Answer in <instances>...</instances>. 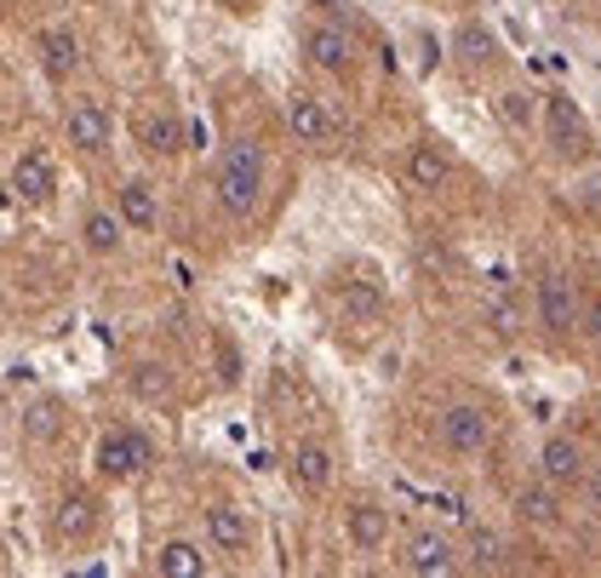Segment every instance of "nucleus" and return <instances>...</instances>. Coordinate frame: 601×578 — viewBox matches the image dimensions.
I'll use <instances>...</instances> for the list:
<instances>
[{
	"label": "nucleus",
	"instance_id": "nucleus-23",
	"mask_svg": "<svg viewBox=\"0 0 601 578\" xmlns=\"http://www.w3.org/2000/svg\"><path fill=\"white\" fill-rule=\"evenodd\" d=\"M58 430H63V407H58V401H35V407L23 413V436H30V441H58Z\"/></svg>",
	"mask_w": 601,
	"mask_h": 578
},
{
	"label": "nucleus",
	"instance_id": "nucleus-18",
	"mask_svg": "<svg viewBox=\"0 0 601 578\" xmlns=\"http://www.w3.org/2000/svg\"><path fill=\"white\" fill-rule=\"evenodd\" d=\"M155 573H161V578H207L212 562L200 556V544H189V539H166V544L155 550Z\"/></svg>",
	"mask_w": 601,
	"mask_h": 578
},
{
	"label": "nucleus",
	"instance_id": "nucleus-26",
	"mask_svg": "<svg viewBox=\"0 0 601 578\" xmlns=\"http://www.w3.org/2000/svg\"><path fill=\"white\" fill-rule=\"evenodd\" d=\"M498 120H505V127H528L533 120V92H521V86L498 92Z\"/></svg>",
	"mask_w": 601,
	"mask_h": 578
},
{
	"label": "nucleus",
	"instance_id": "nucleus-11",
	"mask_svg": "<svg viewBox=\"0 0 601 578\" xmlns=\"http://www.w3.org/2000/svg\"><path fill=\"white\" fill-rule=\"evenodd\" d=\"M287 475H292V487L304 493V498H327V493H333V475H338V464H333V452L321 447V441H298V447H292V464H287Z\"/></svg>",
	"mask_w": 601,
	"mask_h": 578
},
{
	"label": "nucleus",
	"instance_id": "nucleus-15",
	"mask_svg": "<svg viewBox=\"0 0 601 578\" xmlns=\"http://www.w3.org/2000/svg\"><path fill=\"white\" fill-rule=\"evenodd\" d=\"M138 143L149 149V155H178L184 149V120L172 109H143L138 115Z\"/></svg>",
	"mask_w": 601,
	"mask_h": 578
},
{
	"label": "nucleus",
	"instance_id": "nucleus-10",
	"mask_svg": "<svg viewBox=\"0 0 601 578\" xmlns=\"http://www.w3.org/2000/svg\"><path fill=\"white\" fill-rule=\"evenodd\" d=\"M287 127H292L298 143H310V149H327L338 138V120H333V109L321 104L315 92H292L287 97Z\"/></svg>",
	"mask_w": 601,
	"mask_h": 578
},
{
	"label": "nucleus",
	"instance_id": "nucleus-6",
	"mask_svg": "<svg viewBox=\"0 0 601 578\" xmlns=\"http://www.w3.org/2000/svg\"><path fill=\"white\" fill-rule=\"evenodd\" d=\"M401 567H407L413 578H453V573L464 567V556H459V544L447 539V533H436V527H418V533L401 544Z\"/></svg>",
	"mask_w": 601,
	"mask_h": 578
},
{
	"label": "nucleus",
	"instance_id": "nucleus-13",
	"mask_svg": "<svg viewBox=\"0 0 601 578\" xmlns=\"http://www.w3.org/2000/svg\"><path fill=\"white\" fill-rule=\"evenodd\" d=\"M344 533H349V544L356 550H384V539H390V510L379 505V498H356V505L344 510Z\"/></svg>",
	"mask_w": 601,
	"mask_h": 578
},
{
	"label": "nucleus",
	"instance_id": "nucleus-21",
	"mask_svg": "<svg viewBox=\"0 0 601 578\" xmlns=\"http://www.w3.org/2000/svg\"><path fill=\"white\" fill-rule=\"evenodd\" d=\"M12 189L23 195V200H53V161L41 155V149H30V155H23L18 166H12Z\"/></svg>",
	"mask_w": 601,
	"mask_h": 578
},
{
	"label": "nucleus",
	"instance_id": "nucleus-27",
	"mask_svg": "<svg viewBox=\"0 0 601 578\" xmlns=\"http://www.w3.org/2000/svg\"><path fill=\"white\" fill-rule=\"evenodd\" d=\"M459 53H464L470 63H487V58H493V35L475 30V23H464V30H459Z\"/></svg>",
	"mask_w": 601,
	"mask_h": 578
},
{
	"label": "nucleus",
	"instance_id": "nucleus-29",
	"mask_svg": "<svg viewBox=\"0 0 601 578\" xmlns=\"http://www.w3.org/2000/svg\"><path fill=\"white\" fill-rule=\"evenodd\" d=\"M585 333H590V338L601 344V292H596L590 304H585Z\"/></svg>",
	"mask_w": 601,
	"mask_h": 578
},
{
	"label": "nucleus",
	"instance_id": "nucleus-19",
	"mask_svg": "<svg viewBox=\"0 0 601 578\" xmlns=\"http://www.w3.org/2000/svg\"><path fill=\"white\" fill-rule=\"evenodd\" d=\"M516 516L528 521V527H556V521H562L556 482H544V475H539V482H528V487H521V493H516Z\"/></svg>",
	"mask_w": 601,
	"mask_h": 578
},
{
	"label": "nucleus",
	"instance_id": "nucleus-16",
	"mask_svg": "<svg viewBox=\"0 0 601 578\" xmlns=\"http://www.w3.org/2000/svg\"><path fill=\"white\" fill-rule=\"evenodd\" d=\"M35 46H41V69L53 74L58 86L69 81L74 69H81V41H74L69 30H41V41H35Z\"/></svg>",
	"mask_w": 601,
	"mask_h": 578
},
{
	"label": "nucleus",
	"instance_id": "nucleus-7",
	"mask_svg": "<svg viewBox=\"0 0 601 578\" xmlns=\"http://www.w3.org/2000/svg\"><path fill=\"white\" fill-rule=\"evenodd\" d=\"M63 138H69L74 155H104L115 143V115L97 104V97H74L63 109Z\"/></svg>",
	"mask_w": 601,
	"mask_h": 578
},
{
	"label": "nucleus",
	"instance_id": "nucleus-2",
	"mask_svg": "<svg viewBox=\"0 0 601 578\" xmlns=\"http://www.w3.org/2000/svg\"><path fill=\"white\" fill-rule=\"evenodd\" d=\"M539 120H544V143H550V155L556 161H585L590 155V120H585V109L573 104L567 92H550L544 104H539Z\"/></svg>",
	"mask_w": 601,
	"mask_h": 578
},
{
	"label": "nucleus",
	"instance_id": "nucleus-17",
	"mask_svg": "<svg viewBox=\"0 0 601 578\" xmlns=\"http://www.w3.org/2000/svg\"><path fill=\"white\" fill-rule=\"evenodd\" d=\"M447 178H453V161H447L441 143H413L407 155V184L413 189H447Z\"/></svg>",
	"mask_w": 601,
	"mask_h": 578
},
{
	"label": "nucleus",
	"instance_id": "nucleus-8",
	"mask_svg": "<svg viewBox=\"0 0 601 578\" xmlns=\"http://www.w3.org/2000/svg\"><path fill=\"white\" fill-rule=\"evenodd\" d=\"M97 521H104V510H97V498L86 487H69L58 505H53V521H46V533H53L58 550H74V544H86L97 533Z\"/></svg>",
	"mask_w": 601,
	"mask_h": 578
},
{
	"label": "nucleus",
	"instance_id": "nucleus-20",
	"mask_svg": "<svg viewBox=\"0 0 601 578\" xmlns=\"http://www.w3.org/2000/svg\"><path fill=\"white\" fill-rule=\"evenodd\" d=\"M120 218H127L132 230H155V223H161L155 184H149V178H127V184H120Z\"/></svg>",
	"mask_w": 601,
	"mask_h": 578
},
{
	"label": "nucleus",
	"instance_id": "nucleus-12",
	"mask_svg": "<svg viewBox=\"0 0 601 578\" xmlns=\"http://www.w3.org/2000/svg\"><path fill=\"white\" fill-rule=\"evenodd\" d=\"M585 470H590V459H585L579 436H544V447H539V475L544 482L573 487V482H585Z\"/></svg>",
	"mask_w": 601,
	"mask_h": 578
},
{
	"label": "nucleus",
	"instance_id": "nucleus-24",
	"mask_svg": "<svg viewBox=\"0 0 601 578\" xmlns=\"http://www.w3.org/2000/svg\"><path fill=\"white\" fill-rule=\"evenodd\" d=\"M132 395H138V401H172V372H166L161 361L132 367Z\"/></svg>",
	"mask_w": 601,
	"mask_h": 578
},
{
	"label": "nucleus",
	"instance_id": "nucleus-5",
	"mask_svg": "<svg viewBox=\"0 0 601 578\" xmlns=\"http://www.w3.org/2000/svg\"><path fill=\"white\" fill-rule=\"evenodd\" d=\"M539 326H544V333L550 338H573V333H579V326H585V304H579V287H573L567 281V275H556V269H550V275H539Z\"/></svg>",
	"mask_w": 601,
	"mask_h": 578
},
{
	"label": "nucleus",
	"instance_id": "nucleus-4",
	"mask_svg": "<svg viewBox=\"0 0 601 578\" xmlns=\"http://www.w3.org/2000/svg\"><path fill=\"white\" fill-rule=\"evenodd\" d=\"M436 436L453 459H482L493 447V418H487V407H475V401H453V407H441Z\"/></svg>",
	"mask_w": 601,
	"mask_h": 578
},
{
	"label": "nucleus",
	"instance_id": "nucleus-3",
	"mask_svg": "<svg viewBox=\"0 0 601 578\" xmlns=\"http://www.w3.org/2000/svg\"><path fill=\"white\" fill-rule=\"evenodd\" d=\"M92 464H97L104 482H132V475H143L149 464H155V441H149L143 430H132V424H115V430L97 436Z\"/></svg>",
	"mask_w": 601,
	"mask_h": 578
},
{
	"label": "nucleus",
	"instance_id": "nucleus-9",
	"mask_svg": "<svg viewBox=\"0 0 601 578\" xmlns=\"http://www.w3.org/2000/svg\"><path fill=\"white\" fill-rule=\"evenodd\" d=\"M304 58L321 74H349L356 69V41H349L344 23H310L304 30Z\"/></svg>",
	"mask_w": 601,
	"mask_h": 578
},
{
	"label": "nucleus",
	"instance_id": "nucleus-25",
	"mask_svg": "<svg viewBox=\"0 0 601 578\" xmlns=\"http://www.w3.org/2000/svg\"><path fill=\"white\" fill-rule=\"evenodd\" d=\"M470 567L475 573H498V567H505V544H498V533L470 527Z\"/></svg>",
	"mask_w": 601,
	"mask_h": 578
},
{
	"label": "nucleus",
	"instance_id": "nucleus-14",
	"mask_svg": "<svg viewBox=\"0 0 601 578\" xmlns=\"http://www.w3.org/2000/svg\"><path fill=\"white\" fill-rule=\"evenodd\" d=\"M207 533H212V544L223 550V556H246V550H253V516H246L241 505H212Z\"/></svg>",
	"mask_w": 601,
	"mask_h": 578
},
{
	"label": "nucleus",
	"instance_id": "nucleus-22",
	"mask_svg": "<svg viewBox=\"0 0 601 578\" xmlns=\"http://www.w3.org/2000/svg\"><path fill=\"white\" fill-rule=\"evenodd\" d=\"M81 241H86V253H92V258L120 253V218H115V212H104V207L86 212V218H81Z\"/></svg>",
	"mask_w": 601,
	"mask_h": 578
},
{
	"label": "nucleus",
	"instance_id": "nucleus-28",
	"mask_svg": "<svg viewBox=\"0 0 601 578\" xmlns=\"http://www.w3.org/2000/svg\"><path fill=\"white\" fill-rule=\"evenodd\" d=\"M579 487H585V498H590V510H601V464L585 470V482H579Z\"/></svg>",
	"mask_w": 601,
	"mask_h": 578
},
{
	"label": "nucleus",
	"instance_id": "nucleus-1",
	"mask_svg": "<svg viewBox=\"0 0 601 578\" xmlns=\"http://www.w3.org/2000/svg\"><path fill=\"white\" fill-rule=\"evenodd\" d=\"M212 195L230 218H253L264 200V143L258 138H230L212 166Z\"/></svg>",
	"mask_w": 601,
	"mask_h": 578
}]
</instances>
